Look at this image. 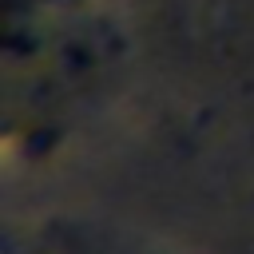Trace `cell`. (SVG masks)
Returning a JSON list of instances; mask_svg holds the SVG:
<instances>
[]
</instances>
